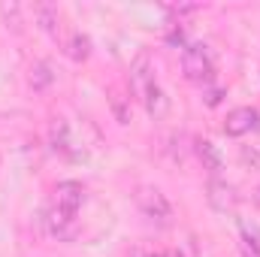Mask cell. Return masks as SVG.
I'll return each mask as SVG.
<instances>
[{"mask_svg": "<svg viewBox=\"0 0 260 257\" xmlns=\"http://www.w3.org/2000/svg\"><path fill=\"white\" fill-rule=\"evenodd\" d=\"M27 82H30L34 91H46V88L55 82L52 64H49V61H34V64H30V73H27Z\"/></svg>", "mask_w": 260, "mask_h": 257, "instance_id": "30bf717a", "label": "cell"}, {"mask_svg": "<svg viewBox=\"0 0 260 257\" xmlns=\"http://www.w3.org/2000/svg\"><path fill=\"white\" fill-rule=\"evenodd\" d=\"M206 200H209V206H212L215 212H233L236 203H239L236 188L227 185L224 179H209V185H206Z\"/></svg>", "mask_w": 260, "mask_h": 257, "instance_id": "5b68a950", "label": "cell"}, {"mask_svg": "<svg viewBox=\"0 0 260 257\" xmlns=\"http://www.w3.org/2000/svg\"><path fill=\"white\" fill-rule=\"evenodd\" d=\"M49 142L58 154H73V139H70V124L64 118H55L49 124Z\"/></svg>", "mask_w": 260, "mask_h": 257, "instance_id": "9c48e42d", "label": "cell"}, {"mask_svg": "<svg viewBox=\"0 0 260 257\" xmlns=\"http://www.w3.org/2000/svg\"><path fill=\"white\" fill-rule=\"evenodd\" d=\"M221 97H224V88H209V91H206V103H209V106H218Z\"/></svg>", "mask_w": 260, "mask_h": 257, "instance_id": "9a60e30c", "label": "cell"}, {"mask_svg": "<svg viewBox=\"0 0 260 257\" xmlns=\"http://www.w3.org/2000/svg\"><path fill=\"white\" fill-rule=\"evenodd\" d=\"M136 206L142 209L145 218H151V221H157V224H167V221L173 218V209H170L167 197L157 191V188H139V191H136Z\"/></svg>", "mask_w": 260, "mask_h": 257, "instance_id": "3957f363", "label": "cell"}, {"mask_svg": "<svg viewBox=\"0 0 260 257\" xmlns=\"http://www.w3.org/2000/svg\"><path fill=\"white\" fill-rule=\"evenodd\" d=\"M34 15H37L40 27H43L46 34H55V30H58V9H55L52 3H40V6L34 9Z\"/></svg>", "mask_w": 260, "mask_h": 257, "instance_id": "7c38bea8", "label": "cell"}, {"mask_svg": "<svg viewBox=\"0 0 260 257\" xmlns=\"http://www.w3.org/2000/svg\"><path fill=\"white\" fill-rule=\"evenodd\" d=\"M70 58L73 61H88V55H91V40L85 37V34H73V40H70Z\"/></svg>", "mask_w": 260, "mask_h": 257, "instance_id": "5bb4252c", "label": "cell"}, {"mask_svg": "<svg viewBox=\"0 0 260 257\" xmlns=\"http://www.w3.org/2000/svg\"><path fill=\"white\" fill-rule=\"evenodd\" d=\"M46 230L52 239L58 242H73L79 236V221H76V212H67L61 206H52L46 212Z\"/></svg>", "mask_w": 260, "mask_h": 257, "instance_id": "7a4b0ae2", "label": "cell"}, {"mask_svg": "<svg viewBox=\"0 0 260 257\" xmlns=\"http://www.w3.org/2000/svg\"><path fill=\"white\" fill-rule=\"evenodd\" d=\"M85 203V188L79 182H58L55 188V206H61L67 212H76Z\"/></svg>", "mask_w": 260, "mask_h": 257, "instance_id": "52a82bcc", "label": "cell"}, {"mask_svg": "<svg viewBox=\"0 0 260 257\" xmlns=\"http://www.w3.org/2000/svg\"><path fill=\"white\" fill-rule=\"evenodd\" d=\"M242 251L245 257H260V230L254 224H242Z\"/></svg>", "mask_w": 260, "mask_h": 257, "instance_id": "4fadbf2b", "label": "cell"}, {"mask_svg": "<svg viewBox=\"0 0 260 257\" xmlns=\"http://www.w3.org/2000/svg\"><path fill=\"white\" fill-rule=\"evenodd\" d=\"M164 257H182V254H176V251H170V254H164Z\"/></svg>", "mask_w": 260, "mask_h": 257, "instance_id": "e0dca14e", "label": "cell"}, {"mask_svg": "<svg viewBox=\"0 0 260 257\" xmlns=\"http://www.w3.org/2000/svg\"><path fill=\"white\" fill-rule=\"evenodd\" d=\"M254 130H260V112L254 106H239L224 121V133L227 136H248Z\"/></svg>", "mask_w": 260, "mask_h": 257, "instance_id": "277c9868", "label": "cell"}, {"mask_svg": "<svg viewBox=\"0 0 260 257\" xmlns=\"http://www.w3.org/2000/svg\"><path fill=\"white\" fill-rule=\"evenodd\" d=\"M142 103H145V109H148V115L151 118H164L167 115V97H164V91H160V85H151L145 94H142Z\"/></svg>", "mask_w": 260, "mask_h": 257, "instance_id": "8fae6325", "label": "cell"}, {"mask_svg": "<svg viewBox=\"0 0 260 257\" xmlns=\"http://www.w3.org/2000/svg\"><path fill=\"white\" fill-rule=\"evenodd\" d=\"M182 40H185V37H182V30H173V34H170V43H173V46H176V43H182Z\"/></svg>", "mask_w": 260, "mask_h": 257, "instance_id": "2e32d148", "label": "cell"}, {"mask_svg": "<svg viewBox=\"0 0 260 257\" xmlns=\"http://www.w3.org/2000/svg\"><path fill=\"white\" fill-rule=\"evenodd\" d=\"M194 148H197V157H200L203 170H209V173H221V170H224V154L218 151L215 142H209V139H197Z\"/></svg>", "mask_w": 260, "mask_h": 257, "instance_id": "ba28073f", "label": "cell"}, {"mask_svg": "<svg viewBox=\"0 0 260 257\" xmlns=\"http://www.w3.org/2000/svg\"><path fill=\"white\" fill-rule=\"evenodd\" d=\"M182 73H185L188 82L209 85L212 76H215V61H212L209 49L200 46V43H197V46H188V49L182 52Z\"/></svg>", "mask_w": 260, "mask_h": 257, "instance_id": "6da1fadb", "label": "cell"}, {"mask_svg": "<svg viewBox=\"0 0 260 257\" xmlns=\"http://www.w3.org/2000/svg\"><path fill=\"white\" fill-rule=\"evenodd\" d=\"M130 85H133V91L142 97L151 85H157V79H154V64H151V58L142 52V55H136L133 58V64H130Z\"/></svg>", "mask_w": 260, "mask_h": 257, "instance_id": "8992f818", "label": "cell"}]
</instances>
